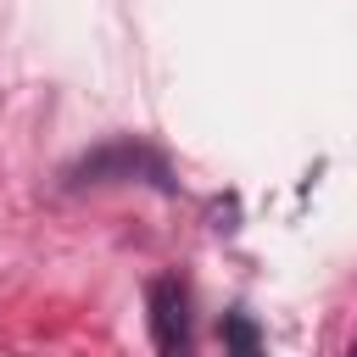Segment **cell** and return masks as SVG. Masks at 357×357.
I'll return each mask as SVG.
<instances>
[{"instance_id": "cell-1", "label": "cell", "mask_w": 357, "mask_h": 357, "mask_svg": "<svg viewBox=\"0 0 357 357\" xmlns=\"http://www.w3.org/2000/svg\"><path fill=\"white\" fill-rule=\"evenodd\" d=\"M145 307H151V340H156V357H195L190 290H184L173 273H156V279H151Z\"/></svg>"}, {"instance_id": "cell-2", "label": "cell", "mask_w": 357, "mask_h": 357, "mask_svg": "<svg viewBox=\"0 0 357 357\" xmlns=\"http://www.w3.org/2000/svg\"><path fill=\"white\" fill-rule=\"evenodd\" d=\"M73 184H112V178H151V184H167V162L134 139H112L100 151H89L84 162H73L67 173Z\"/></svg>"}, {"instance_id": "cell-4", "label": "cell", "mask_w": 357, "mask_h": 357, "mask_svg": "<svg viewBox=\"0 0 357 357\" xmlns=\"http://www.w3.org/2000/svg\"><path fill=\"white\" fill-rule=\"evenodd\" d=\"M351 357H357V346H351Z\"/></svg>"}, {"instance_id": "cell-3", "label": "cell", "mask_w": 357, "mask_h": 357, "mask_svg": "<svg viewBox=\"0 0 357 357\" xmlns=\"http://www.w3.org/2000/svg\"><path fill=\"white\" fill-rule=\"evenodd\" d=\"M223 357H262V335L251 312H229L223 318Z\"/></svg>"}]
</instances>
